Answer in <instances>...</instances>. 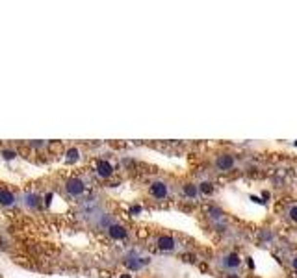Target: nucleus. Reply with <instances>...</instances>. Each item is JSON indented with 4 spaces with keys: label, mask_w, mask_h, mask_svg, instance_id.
Returning <instances> with one entry per match:
<instances>
[{
    "label": "nucleus",
    "mask_w": 297,
    "mask_h": 278,
    "mask_svg": "<svg viewBox=\"0 0 297 278\" xmlns=\"http://www.w3.org/2000/svg\"><path fill=\"white\" fill-rule=\"evenodd\" d=\"M95 173H97V176L102 178V180H108V178H111V176L115 175V169H113V165H111L108 159H99V161L95 163Z\"/></svg>",
    "instance_id": "obj_6"
},
{
    "label": "nucleus",
    "mask_w": 297,
    "mask_h": 278,
    "mask_svg": "<svg viewBox=\"0 0 297 278\" xmlns=\"http://www.w3.org/2000/svg\"><path fill=\"white\" fill-rule=\"evenodd\" d=\"M213 167L217 173H231L232 169L236 167V158L229 154V152H223L213 158Z\"/></svg>",
    "instance_id": "obj_3"
},
{
    "label": "nucleus",
    "mask_w": 297,
    "mask_h": 278,
    "mask_svg": "<svg viewBox=\"0 0 297 278\" xmlns=\"http://www.w3.org/2000/svg\"><path fill=\"white\" fill-rule=\"evenodd\" d=\"M223 271H238L241 267V256L236 252H225L219 259Z\"/></svg>",
    "instance_id": "obj_4"
},
{
    "label": "nucleus",
    "mask_w": 297,
    "mask_h": 278,
    "mask_svg": "<svg viewBox=\"0 0 297 278\" xmlns=\"http://www.w3.org/2000/svg\"><path fill=\"white\" fill-rule=\"evenodd\" d=\"M286 217L294 222V224H297V204H290V206H288V208H286Z\"/></svg>",
    "instance_id": "obj_12"
},
{
    "label": "nucleus",
    "mask_w": 297,
    "mask_h": 278,
    "mask_svg": "<svg viewBox=\"0 0 297 278\" xmlns=\"http://www.w3.org/2000/svg\"><path fill=\"white\" fill-rule=\"evenodd\" d=\"M132 213H139L141 212V206H132V210H130Z\"/></svg>",
    "instance_id": "obj_16"
},
{
    "label": "nucleus",
    "mask_w": 297,
    "mask_h": 278,
    "mask_svg": "<svg viewBox=\"0 0 297 278\" xmlns=\"http://www.w3.org/2000/svg\"><path fill=\"white\" fill-rule=\"evenodd\" d=\"M22 202H24V206H26L30 212H37V210L45 204V199H43L41 195H37L36 191H28V193H24V197H22Z\"/></svg>",
    "instance_id": "obj_5"
},
{
    "label": "nucleus",
    "mask_w": 297,
    "mask_h": 278,
    "mask_svg": "<svg viewBox=\"0 0 297 278\" xmlns=\"http://www.w3.org/2000/svg\"><path fill=\"white\" fill-rule=\"evenodd\" d=\"M182 193H184L186 199H191V200H195L197 197H201L199 184H191V182H188V184L182 185Z\"/></svg>",
    "instance_id": "obj_10"
},
{
    "label": "nucleus",
    "mask_w": 297,
    "mask_h": 278,
    "mask_svg": "<svg viewBox=\"0 0 297 278\" xmlns=\"http://www.w3.org/2000/svg\"><path fill=\"white\" fill-rule=\"evenodd\" d=\"M85 189H87V185H85V182L80 176H71V178H67L64 182L65 195L71 197V199H80L85 193Z\"/></svg>",
    "instance_id": "obj_1"
},
{
    "label": "nucleus",
    "mask_w": 297,
    "mask_h": 278,
    "mask_svg": "<svg viewBox=\"0 0 297 278\" xmlns=\"http://www.w3.org/2000/svg\"><path fill=\"white\" fill-rule=\"evenodd\" d=\"M148 197H152L154 200H167L169 199V195H171V187L167 182L164 180H152L150 184H148V189H147Z\"/></svg>",
    "instance_id": "obj_2"
},
{
    "label": "nucleus",
    "mask_w": 297,
    "mask_h": 278,
    "mask_svg": "<svg viewBox=\"0 0 297 278\" xmlns=\"http://www.w3.org/2000/svg\"><path fill=\"white\" fill-rule=\"evenodd\" d=\"M154 245H156L160 250H166V252H173V250H176V247H178L175 238H173V236H167V234L158 236L156 239H154Z\"/></svg>",
    "instance_id": "obj_7"
},
{
    "label": "nucleus",
    "mask_w": 297,
    "mask_h": 278,
    "mask_svg": "<svg viewBox=\"0 0 297 278\" xmlns=\"http://www.w3.org/2000/svg\"><path fill=\"white\" fill-rule=\"evenodd\" d=\"M0 156L4 159H15L17 158V150H11V148H2L0 150Z\"/></svg>",
    "instance_id": "obj_14"
},
{
    "label": "nucleus",
    "mask_w": 297,
    "mask_h": 278,
    "mask_svg": "<svg viewBox=\"0 0 297 278\" xmlns=\"http://www.w3.org/2000/svg\"><path fill=\"white\" fill-rule=\"evenodd\" d=\"M290 265H292V269L297 273V254H294V256H292V259H290Z\"/></svg>",
    "instance_id": "obj_15"
},
{
    "label": "nucleus",
    "mask_w": 297,
    "mask_h": 278,
    "mask_svg": "<svg viewBox=\"0 0 297 278\" xmlns=\"http://www.w3.org/2000/svg\"><path fill=\"white\" fill-rule=\"evenodd\" d=\"M199 191H201V195H212L215 191V187H213L212 182H201L199 184Z\"/></svg>",
    "instance_id": "obj_13"
},
{
    "label": "nucleus",
    "mask_w": 297,
    "mask_h": 278,
    "mask_svg": "<svg viewBox=\"0 0 297 278\" xmlns=\"http://www.w3.org/2000/svg\"><path fill=\"white\" fill-rule=\"evenodd\" d=\"M229 278H238V277H236V275H231V277H229Z\"/></svg>",
    "instance_id": "obj_17"
},
{
    "label": "nucleus",
    "mask_w": 297,
    "mask_h": 278,
    "mask_svg": "<svg viewBox=\"0 0 297 278\" xmlns=\"http://www.w3.org/2000/svg\"><path fill=\"white\" fill-rule=\"evenodd\" d=\"M17 204V195L8 187H0V206L2 208H11Z\"/></svg>",
    "instance_id": "obj_9"
},
{
    "label": "nucleus",
    "mask_w": 297,
    "mask_h": 278,
    "mask_svg": "<svg viewBox=\"0 0 297 278\" xmlns=\"http://www.w3.org/2000/svg\"><path fill=\"white\" fill-rule=\"evenodd\" d=\"M108 232V236H110L113 241H123L128 238V230H127V226H123V224H117V222H111L110 226L106 228Z\"/></svg>",
    "instance_id": "obj_8"
},
{
    "label": "nucleus",
    "mask_w": 297,
    "mask_h": 278,
    "mask_svg": "<svg viewBox=\"0 0 297 278\" xmlns=\"http://www.w3.org/2000/svg\"><path fill=\"white\" fill-rule=\"evenodd\" d=\"M78 159H80V148H76V147L67 148V152H65V161H67V163H76Z\"/></svg>",
    "instance_id": "obj_11"
}]
</instances>
